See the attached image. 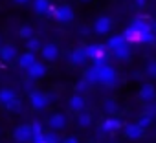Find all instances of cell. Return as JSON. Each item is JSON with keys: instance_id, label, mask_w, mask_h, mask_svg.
<instances>
[{"instance_id": "1", "label": "cell", "mask_w": 156, "mask_h": 143, "mask_svg": "<svg viewBox=\"0 0 156 143\" xmlns=\"http://www.w3.org/2000/svg\"><path fill=\"white\" fill-rule=\"evenodd\" d=\"M123 39L127 44L132 42H154V31L151 28V24L145 20V17H138L130 22V26L123 31Z\"/></svg>"}, {"instance_id": "2", "label": "cell", "mask_w": 156, "mask_h": 143, "mask_svg": "<svg viewBox=\"0 0 156 143\" xmlns=\"http://www.w3.org/2000/svg\"><path fill=\"white\" fill-rule=\"evenodd\" d=\"M83 51H85L87 59L94 61V66L105 64V61H107V57L110 53L105 44H88V46H83Z\"/></svg>"}, {"instance_id": "3", "label": "cell", "mask_w": 156, "mask_h": 143, "mask_svg": "<svg viewBox=\"0 0 156 143\" xmlns=\"http://www.w3.org/2000/svg\"><path fill=\"white\" fill-rule=\"evenodd\" d=\"M96 74H98V83L105 86H112L116 83V70L110 64H101L96 66Z\"/></svg>"}, {"instance_id": "4", "label": "cell", "mask_w": 156, "mask_h": 143, "mask_svg": "<svg viewBox=\"0 0 156 143\" xmlns=\"http://www.w3.org/2000/svg\"><path fill=\"white\" fill-rule=\"evenodd\" d=\"M48 101H50V97H48L44 92L35 90V92L30 94V103H31V106H33L35 110H44V108L48 106Z\"/></svg>"}, {"instance_id": "5", "label": "cell", "mask_w": 156, "mask_h": 143, "mask_svg": "<svg viewBox=\"0 0 156 143\" xmlns=\"http://www.w3.org/2000/svg\"><path fill=\"white\" fill-rule=\"evenodd\" d=\"M110 30H112V19H110V17L101 15V17L96 19V22H94V31H96L98 35H105V33H108Z\"/></svg>"}, {"instance_id": "6", "label": "cell", "mask_w": 156, "mask_h": 143, "mask_svg": "<svg viewBox=\"0 0 156 143\" xmlns=\"http://www.w3.org/2000/svg\"><path fill=\"white\" fill-rule=\"evenodd\" d=\"M13 139L19 143H28L31 141V127L30 125H19L13 130Z\"/></svg>"}, {"instance_id": "7", "label": "cell", "mask_w": 156, "mask_h": 143, "mask_svg": "<svg viewBox=\"0 0 156 143\" xmlns=\"http://www.w3.org/2000/svg\"><path fill=\"white\" fill-rule=\"evenodd\" d=\"M73 17H75V13H73L72 6H68V4H64V6H59V8L55 9V19H57L59 22H62V24H66V22H72V20H73Z\"/></svg>"}, {"instance_id": "8", "label": "cell", "mask_w": 156, "mask_h": 143, "mask_svg": "<svg viewBox=\"0 0 156 143\" xmlns=\"http://www.w3.org/2000/svg\"><path fill=\"white\" fill-rule=\"evenodd\" d=\"M41 55H42V59H46V61H55V59L59 57V48H57V44H53V42L42 44Z\"/></svg>"}, {"instance_id": "9", "label": "cell", "mask_w": 156, "mask_h": 143, "mask_svg": "<svg viewBox=\"0 0 156 143\" xmlns=\"http://www.w3.org/2000/svg\"><path fill=\"white\" fill-rule=\"evenodd\" d=\"M0 59L4 62H11L13 59H17V46H13V44L0 46Z\"/></svg>"}, {"instance_id": "10", "label": "cell", "mask_w": 156, "mask_h": 143, "mask_svg": "<svg viewBox=\"0 0 156 143\" xmlns=\"http://www.w3.org/2000/svg\"><path fill=\"white\" fill-rule=\"evenodd\" d=\"M46 72H48V68L42 64V62H39V61H35L31 66H30V70H28V74H30V77L31 79H42L44 75H46Z\"/></svg>"}, {"instance_id": "11", "label": "cell", "mask_w": 156, "mask_h": 143, "mask_svg": "<svg viewBox=\"0 0 156 143\" xmlns=\"http://www.w3.org/2000/svg\"><path fill=\"white\" fill-rule=\"evenodd\" d=\"M154 97H156L154 85L145 83V85L140 88V99H141V101H145V103H151V101H154Z\"/></svg>"}, {"instance_id": "12", "label": "cell", "mask_w": 156, "mask_h": 143, "mask_svg": "<svg viewBox=\"0 0 156 143\" xmlns=\"http://www.w3.org/2000/svg\"><path fill=\"white\" fill-rule=\"evenodd\" d=\"M66 116L64 114H61V112H57V114H51L50 116V119H48V125L53 128V130H61V128H64L66 127Z\"/></svg>"}, {"instance_id": "13", "label": "cell", "mask_w": 156, "mask_h": 143, "mask_svg": "<svg viewBox=\"0 0 156 143\" xmlns=\"http://www.w3.org/2000/svg\"><path fill=\"white\" fill-rule=\"evenodd\" d=\"M123 127V121L119 119V117H107L103 123H101V128L105 130V132H116V130H119Z\"/></svg>"}, {"instance_id": "14", "label": "cell", "mask_w": 156, "mask_h": 143, "mask_svg": "<svg viewBox=\"0 0 156 143\" xmlns=\"http://www.w3.org/2000/svg\"><path fill=\"white\" fill-rule=\"evenodd\" d=\"M31 143H44V132H42V125L41 123H31Z\"/></svg>"}, {"instance_id": "15", "label": "cell", "mask_w": 156, "mask_h": 143, "mask_svg": "<svg viewBox=\"0 0 156 143\" xmlns=\"http://www.w3.org/2000/svg\"><path fill=\"white\" fill-rule=\"evenodd\" d=\"M125 136L129 139H140L143 136V130L136 123H129V125H125Z\"/></svg>"}, {"instance_id": "16", "label": "cell", "mask_w": 156, "mask_h": 143, "mask_svg": "<svg viewBox=\"0 0 156 143\" xmlns=\"http://www.w3.org/2000/svg\"><path fill=\"white\" fill-rule=\"evenodd\" d=\"M87 55H85V51H83V46L81 48H75L73 51H72V62L75 64V66H85L87 64Z\"/></svg>"}, {"instance_id": "17", "label": "cell", "mask_w": 156, "mask_h": 143, "mask_svg": "<svg viewBox=\"0 0 156 143\" xmlns=\"http://www.w3.org/2000/svg\"><path fill=\"white\" fill-rule=\"evenodd\" d=\"M17 99V94H15V90H11V88H0V103L2 105H9L11 101H15Z\"/></svg>"}, {"instance_id": "18", "label": "cell", "mask_w": 156, "mask_h": 143, "mask_svg": "<svg viewBox=\"0 0 156 143\" xmlns=\"http://www.w3.org/2000/svg\"><path fill=\"white\" fill-rule=\"evenodd\" d=\"M35 61H37V59H35V53L26 51V53H22V55L19 57V66H20L22 70H30V66H31Z\"/></svg>"}, {"instance_id": "19", "label": "cell", "mask_w": 156, "mask_h": 143, "mask_svg": "<svg viewBox=\"0 0 156 143\" xmlns=\"http://www.w3.org/2000/svg\"><path fill=\"white\" fill-rule=\"evenodd\" d=\"M70 108H72L73 112H81V110L85 108V97L79 96V94H73V96L70 97Z\"/></svg>"}, {"instance_id": "20", "label": "cell", "mask_w": 156, "mask_h": 143, "mask_svg": "<svg viewBox=\"0 0 156 143\" xmlns=\"http://www.w3.org/2000/svg\"><path fill=\"white\" fill-rule=\"evenodd\" d=\"M112 53H114V55H116L118 59H121V61H127V59L130 57V46H129V44L125 42V44H121L119 48H116V50H114Z\"/></svg>"}, {"instance_id": "21", "label": "cell", "mask_w": 156, "mask_h": 143, "mask_svg": "<svg viewBox=\"0 0 156 143\" xmlns=\"http://www.w3.org/2000/svg\"><path fill=\"white\" fill-rule=\"evenodd\" d=\"M121 44H125V39H123V35L110 37V39H108V42H107V50H108V51H114V50H116V48H119Z\"/></svg>"}, {"instance_id": "22", "label": "cell", "mask_w": 156, "mask_h": 143, "mask_svg": "<svg viewBox=\"0 0 156 143\" xmlns=\"http://www.w3.org/2000/svg\"><path fill=\"white\" fill-rule=\"evenodd\" d=\"M33 9L37 13H48L50 11V0H33Z\"/></svg>"}, {"instance_id": "23", "label": "cell", "mask_w": 156, "mask_h": 143, "mask_svg": "<svg viewBox=\"0 0 156 143\" xmlns=\"http://www.w3.org/2000/svg\"><path fill=\"white\" fill-rule=\"evenodd\" d=\"M77 125H79L81 128H87L92 125V116L87 114V112H79V116H77Z\"/></svg>"}, {"instance_id": "24", "label": "cell", "mask_w": 156, "mask_h": 143, "mask_svg": "<svg viewBox=\"0 0 156 143\" xmlns=\"http://www.w3.org/2000/svg\"><path fill=\"white\" fill-rule=\"evenodd\" d=\"M19 37H20V39H24V40H30V39L33 37V28H31V26H28V24L20 26V28H19Z\"/></svg>"}, {"instance_id": "25", "label": "cell", "mask_w": 156, "mask_h": 143, "mask_svg": "<svg viewBox=\"0 0 156 143\" xmlns=\"http://www.w3.org/2000/svg\"><path fill=\"white\" fill-rule=\"evenodd\" d=\"M26 48H28V51H30V53H35V51H41V48H42V44H41V40H39L37 37H31V39L28 40V44H26Z\"/></svg>"}, {"instance_id": "26", "label": "cell", "mask_w": 156, "mask_h": 143, "mask_svg": "<svg viewBox=\"0 0 156 143\" xmlns=\"http://www.w3.org/2000/svg\"><path fill=\"white\" fill-rule=\"evenodd\" d=\"M103 108H105L107 114H116V112H118V103H116L114 99H105Z\"/></svg>"}, {"instance_id": "27", "label": "cell", "mask_w": 156, "mask_h": 143, "mask_svg": "<svg viewBox=\"0 0 156 143\" xmlns=\"http://www.w3.org/2000/svg\"><path fill=\"white\" fill-rule=\"evenodd\" d=\"M151 123H152V117L145 114V116H141V117L138 119V123H136V125H138V127H140V128L143 130V128H147V127H151Z\"/></svg>"}, {"instance_id": "28", "label": "cell", "mask_w": 156, "mask_h": 143, "mask_svg": "<svg viewBox=\"0 0 156 143\" xmlns=\"http://www.w3.org/2000/svg\"><path fill=\"white\" fill-rule=\"evenodd\" d=\"M44 143H61L57 132H44Z\"/></svg>"}, {"instance_id": "29", "label": "cell", "mask_w": 156, "mask_h": 143, "mask_svg": "<svg viewBox=\"0 0 156 143\" xmlns=\"http://www.w3.org/2000/svg\"><path fill=\"white\" fill-rule=\"evenodd\" d=\"M145 72H147L151 77H156V59H152V61H149V62H147Z\"/></svg>"}, {"instance_id": "30", "label": "cell", "mask_w": 156, "mask_h": 143, "mask_svg": "<svg viewBox=\"0 0 156 143\" xmlns=\"http://www.w3.org/2000/svg\"><path fill=\"white\" fill-rule=\"evenodd\" d=\"M20 106H22V103H20V99L17 97V99H15V101H11L6 108H8V110H11V112H20Z\"/></svg>"}, {"instance_id": "31", "label": "cell", "mask_w": 156, "mask_h": 143, "mask_svg": "<svg viewBox=\"0 0 156 143\" xmlns=\"http://www.w3.org/2000/svg\"><path fill=\"white\" fill-rule=\"evenodd\" d=\"M88 86H90V85H88V83H87V81L83 79V81H81L79 85L75 86V92H83V90H85V88H88Z\"/></svg>"}, {"instance_id": "32", "label": "cell", "mask_w": 156, "mask_h": 143, "mask_svg": "<svg viewBox=\"0 0 156 143\" xmlns=\"http://www.w3.org/2000/svg\"><path fill=\"white\" fill-rule=\"evenodd\" d=\"M134 4H136V8H145L149 4V0H134Z\"/></svg>"}, {"instance_id": "33", "label": "cell", "mask_w": 156, "mask_h": 143, "mask_svg": "<svg viewBox=\"0 0 156 143\" xmlns=\"http://www.w3.org/2000/svg\"><path fill=\"white\" fill-rule=\"evenodd\" d=\"M61 143H79V141H77V138H73V136H68V138H64Z\"/></svg>"}, {"instance_id": "34", "label": "cell", "mask_w": 156, "mask_h": 143, "mask_svg": "<svg viewBox=\"0 0 156 143\" xmlns=\"http://www.w3.org/2000/svg\"><path fill=\"white\" fill-rule=\"evenodd\" d=\"M15 2H17V4H26L28 0H15Z\"/></svg>"}, {"instance_id": "35", "label": "cell", "mask_w": 156, "mask_h": 143, "mask_svg": "<svg viewBox=\"0 0 156 143\" xmlns=\"http://www.w3.org/2000/svg\"><path fill=\"white\" fill-rule=\"evenodd\" d=\"M151 28H152V31H154V37H156V24H154V26H151Z\"/></svg>"}]
</instances>
